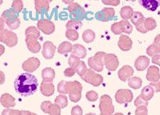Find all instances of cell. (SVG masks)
<instances>
[{
  "label": "cell",
  "mask_w": 160,
  "mask_h": 115,
  "mask_svg": "<svg viewBox=\"0 0 160 115\" xmlns=\"http://www.w3.org/2000/svg\"><path fill=\"white\" fill-rule=\"evenodd\" d=\"M14 86L15 91L23 97L31 96L38 88V80L34 75L30 73H22L15 79Z\"/></svg>",
  "instance_id": "cell-1"
},
{
  "label": "cell",
  "mask_w": 160,
  "mask_h": 115,
  "mask_svg": "<svg viewBox=\"0 0 160 115\" xmlns=\"http://www.w3.org/2000/svg\"><path fill=\"white\" fill-rule=\"evenodd\" d=\"M147 52L151 56L160 53V34L155 38L154 43L148 48Z\"/></svg>",
  "instance_id": "cell-2"
},
{
  "label": "cell",
  "mask_w": 160,
  "mask_h": 115,
  "mask_svg": "<svg viewBox=\"0 0 160 115\" xmlns=\"http://www.w3.org/2000/svg\"><path fill=\"white\" fill-rule=\"evenodd\" d=\"M140 4L146 9L152 12L155 11L159 7V2L156 0H142Z\"/></svg>",
  "instance_id": "cell-3"
},
{
  "label": "cell",
  "mask_w": 160,
  "mask_h": 115,
  "mask_svg": "<svg viewBox=\"0 0 160 115\" xmlns=\"http://www.w3.org/2000/svg\"><path fill=\"white\" fill-rule=\"evenodd\" d=\"M149 63V58L145 56H140L135 61V67L138 69V70H143L148 67Z\"/></svg>",
  "instance_id": "cell-4"
},
{
  "label": "cell",
  "mask_w": 160,
  "mask_h": 115,
  "mask_svg": "<svg viewBox=\"0 0 160 115\" xmlns=\"http://www.w3.org/2000/svg\"><path fill=\"white\" fill-rule=\"evenodd\" d=\"M118 44L122 50H128L131 48L132 41L130 38L126 36H122L120 38V41Z\"/></svg>",
  "instance_id": "cell-5"
},
{
  "label": "cell",
  "mask_w": 160,
  "mask_h": 115,
  "mask_svg": "<svg viewBox=\"0 0 160 115\" xmlns=\"http://www.w3.org/2000/svg\"><path fill=\"white\" fill-rule=\"evenodd\" d=\"M160 78L159 69L155 66H152L149 68L148 74L147 76V78L149 80H158Z\"/></svg>",
  "instance_id": "cell-6"
},
{
  "label": "cell",
  "mask_w": 160,
  "mask_h": 115,
  "mask_svg": "<svg viewBox=\"0 0 160 115\" xmlns=\"http://www.w3.org/2000/svg\"><path fill=\"white\" fill-rule=\"evenodd\" d=\"M133 73V70L130 66H125L119 72L120 78L122 79V80H125L126 78H128L129 76H130Z\"/></svg>",
  "instance_id": "cell-7"
},
{
  "label": "cell",
  "mask_w": 160,
  "mask_h": 115,
  "mask_svg": "<svg viewBox=\"0 0 160 115\" xmlns=\"http://www.w3.org/2000/svg\"><path fill=\"white\" fill-rule=\"evenodd\" d=\"M132 22L137 27L140 26L144 22V17L140 12H135L134 16L132 18Z\"/></svg>",
  "instance_id": "cell-8"
},
{
  "label": "cell",
  "mask_w": 160,
  "mask_h": 115,
  "mask_svg": "<svg viewBox=\"0 0 160 115\" xmlns=\"http://www.w3.org/2000/svg\"><path fill=\"white\" fill-rule=\"evenodd\" d=\"M132 13H133L132 9L130 7H123L122 10H121V16L122 17L123 19H130V18L132 17Z\"/></svg>",
  "instance_id": "cell-9"
},
{
  "label": "cell",
  "mask_w": 160,
  "mask_h": 115,
  "mask_svg": "<svg viewBox=\"0 0 160 115\" xmlns=\"http://www.w3.org/2000/svg\"><path fill=\"white\" fill-rule=\"evenodd\" d=\"M144 26H145L146 31L154 29L157 26L156 22L153 19H152V18H148L144 22Z\"/></svg>",
  "instance_id": "cell-10"
},
{
  "label": "cell",
  "mask_w": 160,
  "mask_h": 115,
  "mask_svg": "<svg viewBox=\"0 0 160 115\" xmlns=\"http://www.w3.org/2000/svg\"><path fill=\"white\" fill-rule=\"evenodd\" d=\"M120 29L122 31H124L128 34H130L132 31V26L129 24V22L126 21H122L120 23Z\"/></svg>",
  "instance_id": "cell-11"
},
{
  "label": "cell",
  "mask_w": 160,
  "mask_h": 115,
  "mask_svg": "<svg viewBox=\"0 0 160 115\" xmlns=\"http://www.w3.org/2000/svg\"><path fill=\"white\" fill-rule=\"evenodd\" d=\"M142 81L140 78H133L129 81V85L131 86V88L134 89H138L140 88Z\"/></svg>",
  "instance_id": "cell-12"
},
{
  "label": "cell",
  "mask_w": 160,
  "mask_h": 115,
  "mask_svg": "<svg viewBox=\"0 0 160 115\" xmlns=\"http://www.w3.org/2000/svg\"><path fill=\"white\" fill-rule=\"evenodd\" d=\"M153 90L150 88H149V87H146L145 88L143 89L142 90V95L143 96V98H145L144 99H150L152 96L153 95Z\"/></svg>",
  "instance_id": "cell-13"
},
{
  "label": "cell",
  "mask_w": 160,
  "mask_h": 115,
  "mask_svg": "<svg viewBox=\"0 0 160 115\" xmlns=\"http://www.w3.org/2000/svg\"><path fill=\"white\" fill-rule=\"evenodd\" d=\"M152 62L155 64H157L160 66V55H155L154 57L152 58Z\"/></svg>",
  "instance_id": "cell-14"
}]
</instances>
